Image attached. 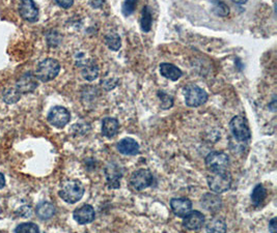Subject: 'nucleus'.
Returning <instances> with one entry per match:
<instances>
[{
    "mask_svg": "<svg viewBox=\"0 0 277 233\" xmlns=\"http://www.w3.org/2000/svg\"><path fill=\"white\" fill-rule=\"evenodd\" d=\"M84 195V187L77 179H68L61 184L59 196L67 203L74 204L78 202Z\"/></svg>",
    "mask_w": 277,
    "mask_h": 233,
    "instance_id": "obj_1",
    "label": "nucleus"
},
{
    "mask_svg": "<svg viewBox=\"0 0 277 233\" xmlns=\"http://www.w3.org/2000/svg\"><path fill=\"white\" fill-rule=\"evenodd\" d=\"M59 71L60 64L56 59L46 58L38 64L35 76L42 82H49L58 76Z\"/></svg>",
    "mask_w": 277,
    "mask_h": 233,
    "instance_id": "obj_2",
    "label": "nucleus"
},
{
    "mask_svg": "<svg viewBox=\"0 0 277 233\" xmlns=\"http://www.w3.org/2000/svg\"><path fill=\"white\" fill-rule=\"evenodd\" d=\"M230 128H231L233 137L239 143H245L250 140L251 132L244 116L237 115L233 117V119L230 122Z\"/></svg>",
    "mask_w": 277,
    "mask_h": 233,
    "instance_id": "obj_3",
    "label": "nucleus"
},
{
    "mask_svg": "<svg viewBox=\"0 0 277 233\" xmlns=\"http://www.w3.org/2000/svg\"><path fill=\"white\" fill-rule=\"evenodd\" d=\"M208 186L215 194H222L232 187V175L228 171L212 172L207 178Z\"/></svg>",
    "mask_w": 277,
    "mask_h": 233,
    "instance_id": "obj_4",
    "label": "nucleus"
},
{
    "mask_svg": "<svg viewBox=\"0 0 277 233\" xmlns=\"http://www.w3.org/2000/svg\"><path fill=\"white\" fill-rule=\"evenodd\" d=\"M185 103L189 107H199L208 101V93L195 84H188L184 87Z\"/></svg>",
    "mask_w": 277,
    "mask_h": 233,
    "instance_id": "obj_5",
    "label": "nucleus"
},
{
    "mask_svg": "<svg viewBox=\"0 0 277 233\" xmlns=\"http://www.w3.org/2000/svg\"><path fill=\"white\" fill-rule=\"evenodd\" d=\"M206 166L212 172L228 171L230 157L223 151H212L206 157Z\"/></svg>",
    "mask_w": 277,
    "mask_h": 233,
    "instance_id": "obj_6",
    "label": "nucleus"
},
{
    "mask_svg": "<svg viewBox=\"0 0 277 233\" xmlns=\"http://www.w3.org/2000/svg\"><path fill=\"white\" fill-rule=\"evenodd\" d=\"M129 183L135 191H142L153 186L154 175L147 169H139L131 174Z\"/></svg>",
    "mask_w": 277,
    "mask_h": 233,
    "instance_id": "obj_7",
    "label": "nucleus"
},
{
    "mask_svg": "<svg viewBox=\"0 0 277 233\" xmlns=\"http://www.w3.org/2000/svg\"><path fill=\"white\" fill-rule=\"evenodd\" d=\"M71 119V113L63 106L53 107L48 114V121L57 128L65 127Z\"/></svg>",
    "mask_w": 277,
    "mask_h": 233,
    "instance_id": "obj_8",
    "label": "nucleus"
},
{
    "mask_svg": "<svg viewBox=\"0 0 277 233\" xmlns=\"http://www.w3.org/2000/svg\"><path fill=\"white\" fill-rule=\"evenodd\" d=\"M105 177L109 189H118L120 187V178L122 176V168L116 162H110L104 169Z\"/></svg>",
    "mask_w": 277,
    "mask_h": 233,
    "instance_id": "obj_9",
    "label": "nucleus"
},
{
    "mask_svg": "<svg viewBox=\"0 0 277 233\" xmlns=\"http://www.w3.org/2000/svg\"><path fill=\"white\" fill-rule=\"evenodd\" d=\"M74 220L80 225H86L91 223L96 218V213L94 208L89 204H84L76 209L73 213Z\"/></svg>",
    "mask_w": 277,
    "mask_h": 233,
    "instance_id": "obj_10",
    "label": "nucleus"
},
{
    "mask_svg": "<svg viewBox=\"0 0 277 233\" xmlns=\"http://www.w3.org/2000/svg\"><path fill=\"white\" fill-rule=\"evenodd\" d=\"M19 13L21 17L28 22H36L39 19V9L32 0L22 2L19 7Z\"/></svg>",
    "mask_w": 277,
    "mask_h": 233,
    "instance_id": "obj_11",
    "label": "nucleus"
},
{
    "mask_svg": "<svg viewBox=\"0 0 277 233\" xmlns=\"http://www.w3.org/2000/svg\"><path fill=\"white\" fill-rule=\"evenodd\" d=\"M170 208L177 217L184 218L191 212L192 202L188 198H173L170 200Z\"/></svg>",
    "mask_w": 277,
    "mask_h": 233,
    "instance_id": "obj_12",
    "label": "nucleus"
},
{
    "mask_svg": "<svg viewBox=\"0 0 277 233\" xmlns=\"http://www.w3.org/2000/svg\"><path fill=\"white\" fill-rule=\"evenodd\" d=\"M205 221H206L205 216L200 212L193 211L184 217L183 225L188 230L196 231V230H199L204 226Z\"/></svg>",
    "mask_w": 277,
    "mask_h": 233,
    "instance_id": "obj_13",
    "label": "nucleus"
},
{
    "mask_svg": "<svg viewBox=\"0 0 277 233\" xmlns=\"http://www.w3.org/2000/svg\"><path fill=\"white\" fill-rule=\"evenodd\" d=\"M202 205L210 213H217L222 208V200L218 194L207 193L202 198Z\"/></svg>",
    "mask_w": 277,
    "mask_h": 233,
    "instance_id": "obj_14",
    "label": "nucleus"
},
{
    "mask_svg": "<svg viewBox=\"0 0 277 233\" xmlns=\"http://www.w3.org/2000/svg\"><path fill=\"white\" fill-rule=\"evenodd\" d=\"M38 87V81L36 76L32 73H26L21 76L17 81V90L20 93H30Z\"/></svg>",
    "mask_w": 277,
    "mask_h": 233,
    "instance_id": "obj_15",
    "label": "nucleus"
},
{
    "mask_svg": "<svg viewBox=\"0 0 277 233\" xmlns=\"http://www.w3.org/2000/svg\"><path fill=\"white\" fill-rule=\"evenodd\" d=\"M117 150L125 156H135L139 152V144L138 142L130 137L121 139L116 144Z\"/></svg>",
    "mask_w": 277,
    "mask_h": 233,
    "instance_id": "obj_16",
    "label": "nucleus"
},
{
    "mask_svg": "<svg viewBox=\"0 0 277 233\" xmlns=\"http://www.w3.org/2000/svg\"><path fill=\"white\" fill-rule=\"evenodd\" d=\"M160 74L166 79H169L171 81H178L182 77L183 72L177 65L172 63L163 62L160 64Z\"/></svg>",
    "mask_w": 277,
    "mask_h": 233,
    "instance_id": "obj_17",
    "label": "nucleus"
},
{
    "mask_svg": "<svg viewBox=\"0 0 277 233\" xmlns=\"http://www.w3.org/2000/svg\"><path fill=\"white\" fill-rule=\"evenodd\" d=\"M119 128V122L116 118L105 117L102 121V134L107 138L114 137Z\"/></svg>",
    "mask_w": 277,
    "mask_h": 233,
    "instance_id": "obj_18",
    "label": "nucleus"
},
{
    "mask_svg": "<svg viewBox=\"0 0 277 233\" xmlns=\"http://www.w3.org/2000/svg\"><path fill=\"white\" fill-rule=\"evenodd\" d=\"M55 206L48 202L42 201L36 208V214L41 220H49L55 215Z\"/></svg>",
    "mask_w": 277,
    "mask_h": 233,
    "instance_id": "obj_19",
    "label": "nucleus"
},
{
    "mask_svg": "<svg viewBox=\"0 0 277 233\" xmlns=\"http://www.w3.org/2000/svg\"><path fill=\"white\" fill-rule=\"evenodd\" d=\"M99 76V66L94 60H88L86 64L83 65V70H82V77L86 81H94L98 78Z\"/></svg>",
    "mask_w": 277,
    "mask_h": 233,
    "instance_id": "obj_20",
    "label": "nucleus"
},
{
    "mask_svg": "<svg viewBox=\"0 0 277 233\" xmlns=\"http://www.w3.org/2000/svg\"><path fill=\"white\" fill-rule=\"evenodd\" d=\"M206 230L208 233H226V223L221 218H213L207 223Z\"/></svg>",
    "mask_w": 277,
    "mask_h": 233,
    "instance_id": "obj_21",
    "label": "nucleus"
},
{
    "mask_svg": "<svg viewBox=\"0 0 277 233\" xmlns=\"http://www.w3.org/2000/svg\"><path fill=\"white\" fill-rule=\"evenodd\" d=\"M250 198H251V202L255 204V206H259L267 198V190L262 184H259L253 190Z\"/></svg>",
    "mask_w": 277,
    "mask_h": 233,
    "instance_id": "obj_22",
    "label": "nucleus"
},
{
    "mask_svg": "<svg viewBox=\"0 0 277 233\" xmlns=\"http://www.w3.org/2000/svg\"><path fill=\"white\" fill-rule=\"evenodd\" d=\"M153 24V15L152 11L148 6H144L141 13V19H140V26L141 30L144 32H148L152 29Z\"/></svg>",
    "mask_w": 277,
    "mask_h": 233,
    "instance_id": "obj_23",
    "label": "nucleus"
},
{
    "mask_svg": "<svg viewBox=\"0 0 277 233\" xmlns=\"http://www.w3.org/2000/svg\"><path fill=\"white\" fill-rule=\"evenodd\" d=\"M105 44L112 51H118L121 47V40L116 32H110L105 36Z\"/></svg>",
    "mask_w": 277,
    "mask_h": 233,
    "instance_id": "obj_24",
    "label": "nucleus"
},
{
    "mask_svg": "<svg viewBox=\"0 0 277 233\" xmlns=\"http://www.w3.org/2000/svg\"><path fill=\"white\" fill-rule=\"evenodd\" d=\"M213 4V9L212 12L219 17H226L230 14V8L228 5L221 2H212Z\"/></svg>",
    "mask_w": 277,
    "mask_h": 233,
    "instance_id": "obj_25",
    "label": "nucleus"
},
{
    "mask_svg": "<svg viewBox=\"0 0 277 233\" xmlns=\"http://www.w3.org/2000/svg\"><path fill=\"white\" fill-rule=\"evenodd\" d=\"M15 233H40V229L35 223H22L16 227Z\"/></svg>",
    "mask_w": 277,
    "mask_h": 233,
    "instance_id": "obj_26",
    "label": "nucleus"
},
{
    "mask_svg": "<svg viewBox=\"0 0 277 233\" xmlns=\"http://www.w3.org/2000/svg\"><path fill=\"white\" fill-rule=\"evenodd\" d=\"M157 95L161 101V108L162 109L167 110L173 106V97L171 95L165 93L164 91H158Z\"/></svg>",
    "mask_w": 277,
    "mask_h": 233,
    "instance_id": "obj_27",
    "label": "nucleus"
},
{
    "mask_svg": "<svg viewBox=\"0 0 277 233\" xmlns=\"http://www.w3.org/2000/svg\"><path fill=\"white\" fill-rule=\"evenodd\" d=\"M136 6H137V2H135V0H127V2L122 3V5H121L122 15H124L125 17L131 16L135 11Z\"/></svg>",
    "mask_w": 277,
    "mask_h": 233,
    "instance_id": "obj_28",
    "label": "nucleus"
},
{
    "mask_svg": "<svg viewBox=\"0 0 277 233\" xmlns=\"http://www.w3.org/2000/svg\"><path fill=\"white\" fill-rule=\"evenodd\" d=\"M47 42H48L49 46L56 47L61 42V36L59 35V33L57 31L52 30L51 32H49L48 35H47Z\"/></svg>",
    "mask_w": 277,
    "mask_h": 233,
    "instance_id": "obj_29",
    "label": "nucleus"
},
{
    "mask_svg": "<svg viewBox=\"0 0 277 233\" xmlns=\"http://www.w3.org/2000/svg\"><path fill=\"white\" fill-rule=\"evenodd\" d=\"M56 4H57L60 8H63V9H69V8H71V7L73 6L74 2H73V0H61V2H60V0H57Z\"/></svg>",
    "mask_w": 277,
    "mask_h": 233,
    "instance_id": "obj_30",
    "label": "nucleus"
},
{
    "mask_svg": "<svg viewBox=\"0 0 277 233\" xmlns=\"http://www.w3.org/2000/svg\"><path fill=\"white\" fill-rule=\"evenodd\" d=\"M269 231H270V233H277V220H276V218H273L269 222Z\"/></svg>",
    "mask_w": 277,
    "mask_h": 233,
    "instance_id": "obj_31",
    "label": "nucleus"
},
{
    "mask_svg": "<svg viewBox=\"0 0 277 233\" xmlns=\"http://www.w3.org/2000/svg\"><path fill=\"white\" fill-rule=\"evenodd\" d=\"M89 5L94 9H98L104 5V2H102V0H98V2H90Z\"/></svg>",
    "mask_w": 277,
    "mask_h": 233,
    "instance_id": "obj_32",
    "label": "nucleus"
},
{
    "mask_svg": "<svg viewBox=\"0 0 277 233\" xmlns=\"http://www.w3.org/2000/svg\"><path fill=\"white\" fill-rule=\"evenodd\" d=\"M6 186V178L5 175L0 172V189H3Z\"/></svg>",
    "mask_w": 277,
    "mask_h": 233,
    "instance_id": "obj_33",
    "label": "nucleus"
}]
</instances>
